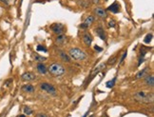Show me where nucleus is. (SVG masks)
Listing matches in <instances>:
<instances>
[{"label":"nucleus","mask_w":154,"mask_h":117,"mask_svg":"<svg viewBox=\"0 0 154 117\" xmlns=\"http://www.w3.org/2000/svg\"><path fill=\"white\" fill-rule=\"evenodd\" d=\"M105 1H106V2H107V1H108V0H105Z\"/></svg>","instance_id":"32"},{"label":"nucleus","mask_w":154,"mask_h":117,"mask_svg":"<svg viewBox=\"0 0 154 117\" xmlns=\"http://www.w3.org/2000/svg\"><path fill=\"white\" fill-rule=\"evenodd\" d=\"M18 117H26L25 115H20V116H18Z\"/></svg>","instance_id":"31"},{"label":"nucleus","mask_w":154,"mask_h":117,"mask_svg":"<svg viewBox=\"0 0 154 117\" xmlns=\"http://www.w3.org/2000/svg\"><path fill=\"white\" fill-rule=\"evenodd\" d=\"M36 117H49V116L45 113H38L37 115H36Z\"/></svg>","instance_id":"26"},{"label":"nucleus","mask_w":154,"mask_h":117,"mask_svg":"<svg viewBox=\"0 0 154 117\" xmlns=\"http://www.w3.org/2000/svg\"><path fill=\"white\" fill-rule=\"evenodd\" d=\"M66 41H67V36L65 35V34H58L56 38H55V43L57 45H63L66 43Z\"/></svg>","instance_id":"9"},{"label":"nucleus","mask_w":154,"mask_h":117,"mask_svg":"<svg viewBox=\"0 0 154 117\" xmlns=\"http://www.w3.org/2000/svg\"><path fill=\"white\" fill-rule=\"evenodd\" d=\"M108 25H109V27H111V28H114L115 27V21L114 20H110Z\"/></svg>","instance_id":"25"},{"label":"nucleus","mask_w":154,"mask_h":117,"mask_svg":"<svg viewBox=\"0 0 154 117\" xmlns=\"http://www.w3.org/2000/svg\"><path fill=\"white\" fill-rule=\"evenodd\" d=\"M48 70H49L50 74H52L53 76H62V75L65 74V72H66L65 68L62 66L61 64H59V63H53V64H51V65L49 67Z\"/></svg>","instance_id":"3"},{"label":"nucleus","mask_w":154,"mask_h":117,"mask_svg":"<svg viewBox=\"0 0 154 117\" xmlns=\"http://www.w3.org/2000/svg\"><path fill=\"white\" fill-rule=\"evenodd\" d=\"M58 54H59L60 58H61L63 61H65V62H67V63L71 62V57H69V55L67 54L66 52H64V51H58Z\"/></svg>","instance_id":"13"},{"label":"nucleus","mask_w":154,"mask_h":117,"mask_svg":"<svg viewBox=\"0 0 154 117\" xmlns=\"http://www.w3.org/2000/svg\"><path fill=\"white\" fill-rule=\"evenodd\" d=\"M36 69H37V71H38L40 74H46L47 71H48L47 67L44 65L43 63H38V65H37V67H36Z\"/></svg>","instance_id":"12"},{"label":"nucleus","mask_w":154,"mask_h":117,"mask_svg":"<svg viewBox=\"0 0 154 117\" xmlns=\"http://www.w3.org/2000/svg\"><path fill=\"white\" fill-rule=\"evenodd\" d=\"M21 90H22V92H29V93H32V92H34V88L32 87V85H30V84L24 85V86H23V87L21 88Z\"/></svg>","instance_id":"15"},{"label":"nucleus","mask_w":154,"mask_h":117,"mask_svg":"<svg viewBox=\"0 0 154 117\" xmlns=\"http://www.w3.org/2000/svg\"><path fill=\"white\" fill-rule=\"evenodd\" d=\"M68 55L76 61H83L87 58V53L79 48H72L68 51Z\"/></svg>","instance_id":"2"},{"label":"nucleus","mask_w":154,"mask_h":117,"mask_svg":"<svg viewBox=\"0 0 154 117\" xmlns=\"http://www.w3.org/2000/svg\"><path fill=\"white\" fill-rule=\"evenodd\" d=\"M145 84L148 87H153L154 86V77L153 75H147L145 78Z\"/></svg>","instance_id":"11"},{"label":"nucleus","mask_w":154,"mask_h":117,"mask_svg":"<svg viewBox=\"0 0 154 117\" xmlns=\"http://www.w3.org/2000/svg\"><path fill=\"white\" fill-rule=\"evenodd\" d=\"M94 12H95V14H96L98 17H100V18L105 19V18H107V17H108V13H107L106 10H104L103 8H101V7L95 8Z\"/></svg>","instance_id":"6"},{"label":"nucleus","mask_w":154,"mask_h":117,"mask_svg":"<svg viewBox=\"0 0 154 117\" xmlns=\"http://www.w3.org/2000/svg\"><path fill=\"white\" fill-rule=\"evenodd\" d=\"M93 22H94V17H93L92 15H89V16H88V17L85 19V21H84V24L89 27V26L91 25Z\"/></svg>","instance_id":"17"},{"label":"nucleus","mask_w":154,"mask_h":117,"mask_svg":"<svg viewBox=\"0 0 154 117\" xmlns=\"http://www.w3.org/2000/svg\"><path fill=\"white\" fill-rule=\"evenodd\" d=\"M94 49H95L96 51H102V49H101V48H99L98 46H95V47H94Z\"/></svg>","instance_id":"27"},{"label":"nucleus","mask_w":154,"mask_h":117,"mask_svg":"<svg viewBox=\"0 0 154 117\" xmlns=\"http://www.w3.org/2000/svg\"><path fill=\"white\" fill-rule=\"evenodd\" d=\"M99 1H100V0H92V2L94 4H98L99 3Z\"/></svg>","instance_id":"30"},{"label":"nucleus","mask_w":154,"mask_h":117,"mask_svg":"<svg viewBox=\"0 0 154 117\" xmlns=\"http://www.w3.org/2000/svg\"><path fill=\"white\" fill-rule=\"evenodd\" d=\"M134 98L136 101L141 103H152L154 101L153 92H138L134 94Z\"/></svg>","instance_id":"1"},{"label":"nucleus","mask_w":154,"mask_h":117,"mask_svg":"<svg viewBox=\"0 0 154 117\" xmlns=\"http://www.w3.org/2000/svg\"><path fill=\"white\" fill-rule=\"evenodd\" d=\"M151 40H152V34H151V33H149V34H147V36H146V38H145L144 42H145V43H147V44H148V43H150Z\"/></svg>","instance_id":"20"},{"label":"nucleus","mask_w":154,"mask_h":117,"mask_svg":"<svg viewBox=\"0 0 154 117\" xmlns=\"http://www.w3.org/2000/svg\"><path fill=\"white\" fill-rule=\"evenodd\" d=\"M147 71H148V68H145V69H143L142 70H140L139 72L136 74V78L137 79H140V78L145 77V75L147 74Z\"/></svg>","instance_id":"16"},{"label":"nucleus","mask_w":154,"mask_h":117,"mask_svg":"<svg viewBox=\"0 0 154 117\" xmlns=\"http://www.w3.org/2000/svg\"><path fill=\"white\" fill-rule=\"evenodd\" d=\"M40 89L46 92L47 93L49 94H51V95H55L56 94V89L54 88L53 86L50 83H41L40 84Z\"/></svg>","instance_id":"4"},{"label":"nucleus","mask_w":154,"mask_h":117,"mask_svg":"<svg viewBox=\"0 0 154 117\" xmlns=\"http://www.w3.org/2000/svg\"><path fill=\"white\" fill-rule=\"evenodd\" d=\"M35 75L32 72H25L22 74L21 79L23 81H26V82H30V81H33L35 80Z\"/></svg>","instance_id":"7"},{"label":"nucleus","mask_w":154,"mask_h":117,"mask_svg":"<svg viewBox=\"0 0 154 117\" xmlns=\"http://www.w3.org/2000/svg\"><path fill=\"white\" fill-rule=\"evenodd\" d=\"M11 81H12V80H11V79H10V80H7V81H6V82H5V84H6V86H9V85H10V84H9V83H11Z\"/></svg>","instance_id":"28"},{"label":"nucleus","mask_w":154,"mask_h":117,"mask_svg":"<svg viewBox=\"0 0 154 117\" xmlns=\"http://www.w3.org/2000/svg\"><path fill=\"white\" fill-rule=\"evenodd\" d=\"M1 2H3V3H5L6 5H8L9 4V0H0Z\"/></svg>","instance_id":"29"},{"label":"nucleus","mask_w":154,"mask_h":117,"mask_svg":"<svg viewBox=\"0 0 154 117\" xmlns=\"http://www.w3.org/2000/svg\"><path fill=\"white\" fill-rule=\"evenodd\" d=\"M127 53H128V52H127V51H125V52H124V54L122 55V57H121V60H120V62H121V63L124 62V60H125V56H127Z\"/></svg>","instance_id":"24"},{"label":"nucleus","mask_w":154,"mask_h":117,"mask_svg":"<svg viewBox=\"0 0 154 117\" xmlns=\"http://www.w3.org/2000/svg\"><path fill=\"white\" fill-rule=\"evenodd\" d=\"M108 10L110 11L111 12H113V13H117V12H119V11H120V5L118 4V2H114V3H112L110 6L108 8Z\"/></svg>","instance_id":"10"},{"label":"nucleus","mask_w":154,"mask_h":117,"mask_svg":"<svg viewBox=\"0 0 154 117\" xmlns=\"http://www.w3.org/2000/svg\"><path fill=\"white\" fill-rule=\"evenodd\" d=\"M34 59L35 61H37L38 63H43L45 60H46V57H43V56H40L38 54H35L34 55Z\"/></svg>","instance_id":"19"},{"label":"nucleus","mask_w":154,"mask_h":117,"mask_svg":"<svg viewBox=\"0 0 154 117\" xmlns=\"http://www.w3.org/2000/svg\"><path fill=\"white\" fill-rule=\"evenodd\" d=\"M24 113L30 115V114L32 113V110L30 108V107H25V108H24Z\"/></svg>","instance_id":"21"},{"label":"nucleus","mask_w":154,"mask_h":117,"mask_svg":"<svg viewBox=\"0 0 154 117\" xmlns=\"http://www.w3.org/2000/svg\"><path fill=\"white\" fill-rule=\"evenodd\" d=\"M95 31H96V34L100 37L102 40H106V34H105V32H104V30L102 29V27L96 28Z\"/></svg>","instance_id":"14"},{"label":"nucleus","mask_w":154,"mask_h":117,"mask_svg":"<svg viewBox=\"0 0 154 117\" xmlns=\"http://www.w3.org/2000/svg\"><path fill=\"white\" fill-rule=\"evenodd\" d=\"M116 62H117V55H113V56H111L110 58L108 59V64L109 66H112V65H114Z\"/></svg>","instance_id":"18"},{"label":"nucleus","mask_w":154,"mask_h":117,"mask_svg":"<svg viewBox=\"0 0 154 117\" xmlns=\"http://www.w3.org/2000/svg\"><path fill=\"white\" fill-rule=\"evenodd\" d=\"M36 50L38 51H44V52H47V51H48V50H47L44 46H42V45H38L37 48H36Z\"/></svg>","instance_id":"22"},{"label":"nucleus","mask_w":154,"mask_h":117,"mask_svg":"<svg viewBox=\"0 0 154 117\" xmlns=\"http://www.w3.org/2000/svg\"><path fill=\"white\" fill-rule=\"evenodd\" d=\"M83 41H84V43L87 45V46H89L90 47L91 43H92V36L90 35V33H86L83 34Z\"/></svg>","instance_id":"8"},{"label":"nucleus","mask_w":154,"mask_h":117,"mask_svg":"<svg viewBox=\"0 0 154 117\" xmlns=\"http://www.w3.org/2000/svg\"><path fill=\"white\" fill-rule=\"evenodd\" d=\"M115 81H116V78H113L111 81H108V83H107V87H108V88H112V87L114 86Z\"/></svg>","instance_id":"23"},{"label":"nucleus","mask_w":154,"mask_h":117,"mask_svg":"<svg viewBox=\"0 0 154 117\" xmlns=\"http://www.w3.org/2000/svg\"><path fill=\"white\" fill-rule=\"evenodd\" d=\"M50 28H51V31L54 33H56L57 35L58 34H62L65 31V26L63 24H61V23H55Z\"/></svg>","instance_id":"5"}]
</instances>
